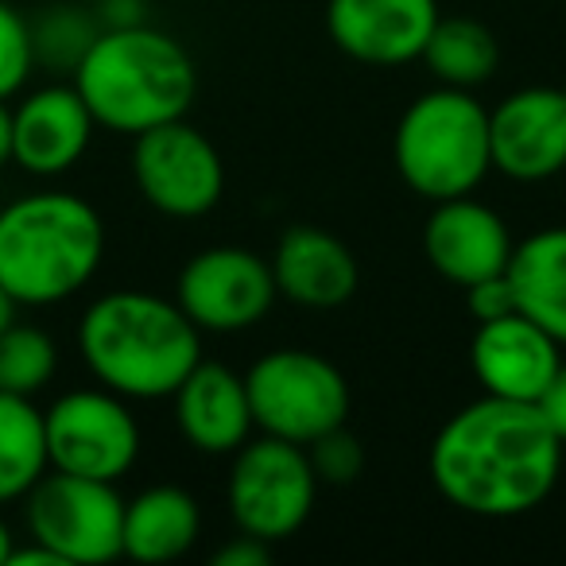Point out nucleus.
<instances>
[{"label": "nucleus", "instance_id": "obj_33", "mask_svg": "<svg viewBox=\"0 0 566 566\" xmlns=\"http://www.w3.org/2000/svg\"><path fill=\"white\" fill-rule=\"evenodd\" d=\"M12 547H17V543H12V532H9V524H4V520H0V566L9 563Z\"/></svg>", "mask_w": 566, "mask_h": 566}, {"label": "nucleus", "instance_id": "obj_32", "mask_svg": "<svg viewBox=\"0 0 566 566\" xmlns=\"http://www.w3.org/2000/svg\"><path fill=\"white\" fill-rule=\"evenodd\" d=\"M17 307H20V303L12 300V292L4 287V283H0V334H4L12 323H17Z\"/></svg>", "mask_w": 566, "mask_h": 566}, {"label": "nucleus", "instance_id": "obj_18", "mask_svg": "<svg viewBox=\"0 0 566 566\" xmlns=\"http://www.w3.org/2000/svg\"><path fill=\"white\" fill-rule=\"evenodd\" d=\"M272 280L283 300L295 307L334 311L357 292V256L346 241L315 226H292L272 252Z\"/></svg>", "mask_w": 566, "mask_h": 566}, {"label": "nucleus", "instance_id": "obj_29", "mask_svg": "<svg viewBox=\"0 0 566 566\" xmlns=\"http://www.w3.org/2000/svg\"><path fill=\"white\" fill-rule=\"evenodd\" d=\"M268 558H272V543L241 532L233 543H226V547L213 555V566H264Z\"/></svg>", "mask_w": 566, "mask_h": 566}, {"label": "nucleus", "instance_id": "obj_16", "mask_svg": "<svg viewBox=\"0 0 566 566\" xmlns=\"http://www.w3.org/2000/svg\"><path fill=\"white\" fill-rule=\"evenodd\" d=\"M94 113L74 86H43L12 109V164L28 175H66L94 140Z\"/></svg>", "mask_w": 566, "mask_h": 566}, {"label": "nucleus", "instance_id": "obj_7", "mask_svg": "<svg viewBox=\"0 0 566 566\" xmlns=\"http://www.w3.org/2000/svg\"><path fill=\"white\" fill-rule=\"evenodd\" d=\"M318 478L311 470L307 447L260 434L233 450L226 501L229 516L244 535L264 543L292 539L315 512Z\"/></svg>", "mask_w": 566, "mask_h": 566}, {"label": "nucleus", "instance_id": "obj_21", "mask_svg": "<svg viewBox=\"0 0 566 566\" xmlns=\"http://www.w3.org/2000/svg\"><path fill=\"white\" fill-rule=\"evenodd\" d=\"M423 59L431 66L434 82L439 86H454V90H478L501 66V43L489 32L485 24L470 17H439L431 40L423 48Z\"/></svg>", "mask_w": 566, "mask_h": 566}, {"label": "nucleus", "instance_id": "obj_22", "mask_svg": "<svg viewBox=\"0 0 566 566\" xmlns=\"http://www.w3.org/2000/svg\"><path fill=\"white\" fill-rule=\"evenodd\" d=\"M51 470L43 411L32 396L0 392V504L24 501L28 489Z\"/></svg>", "mask_w": 566, "mask_h": 566}, {"label": "nucleus", "instance_id": "obj_4", "mask_svg": "<svg viewBox=\"0 0 566 566\" xmlns=\"http://www.w3.org/2000/svg\"><path fill=\"white\" fill-rule=\"evenodd\" d=\"M105 256L102 213L78 195L40 190L0 206V283L20 307L78 295Z\"/></svg>", "mask_w": 566, "mask_h": 566}, {"label": "nucleus", "instance_id": "obj_28", "mask_svg": "<svg viewBox=\"0 0 566 566\" xmlns=\"http://www.w3.org/2000/svg\"><path fill=\"white\" fill-rule=\"evenodd\" d=\"M535 408H539V416L547 419V427L555 431V439L566 447V361L558 365L555 377L547 380V388L539 392Z\"/></svg>", "mask_w": 566, "mask_h": 566}, {"label": "nucleus", "instance_id": "obj_10", "mask_svg": "<svg viewBox=\"0 0 566 566\" xmlns=\"http://www.w3.org/2000/svg\"><path fill=\"white\" fill-rule=\"evenodd\" d=\"M133 179L151 210L202 218L221 202L226 167L206 133L179 117L133 136Z\"/></svg>", "mask_w": 566, "mask_h": 566}, {"label": "nucleus", "instance_id": "obj_24", "mask_svg": "<svg viewBox=\"0 0 566 566\" xmlns=\"http://www.w3.org/2000/svg\"><path fill=\"white\" fill-rule=\"evenodd\" d=\"M102 24L97 17L71 4H59L43 20L32 24V48H35V66H48V71H71L82 63V55L90 51V43L97 40Z\"/></svg>", "mask_w": 566, "mask_h": 566}, {"label": "nucleus", "instance_id": "obj_30", "mask_svg": "<svg viewBox=\"0 0 566 566\" xmlns=\"http://www.w3.org/2000/svg\"><path fill=\"white\" fill-rule=\"evenodd\" d=\"M97 24L102 28L144 24V0H97Z\"/></svg>", "mask_w": 566, "mask_h": 566}, {"label": "nucleus", "instance_id": "obj_26", "mask_svg": "<svg viewBox=\"0 0 566 566\" xmlns=\"http://www.w3.org/2000/svg\"><path fill=\"white\" fill-rule=\"evenodd\" d=\"M307 458H311V470H315L318 485H354L365 470V450H361V442H357V434L346 431V423L311 442Z\"/></svg>", "mask_w": 566, "mask_h": 566}, {"label": "nucleus", "instance_id": "obj_5", "mask_svg": "<svg viewBox=\"0 0 566 566\" xmlns=\"http://www.w3.org/2000/svg\"><path fill=\"white\" fill-rule=\"evenodd\" d=\"M392 156L408 190H416L427 202L473 195L493 171L489 109L470 90H431L403 109Z\"/></svg>", "mask_w": 566, "mask_h": 566}, {"label": "nucleus", "instance_id": "obj_19", "mask_svg": "<svg viewBox=\"0 0 566 566\" xmlns=\"http://www.w3.org/2000/svg\"><path fill=\"white\" fill-rule=\"evenodd\" d=\"M504 275L520 315L566 346V226L524 237L512 249Z\"/></svg>", "mask_w": 566, "mask_h": 566}, {"label": "nucleus", "instance_id": "obj_34", "mask_svg": "<svg viewBox=\"0 0 566 566\" xmlns=\"http://www.w3.org/2000/svg\"><path fill=\"white\" fill-rule=\"evenodd\" d=\"M563 97H566V86H563Z\"/></svg>", "mask_w": 566, "mask_h": 566}, {"label": "nucleus", "instance_id": "obj_15", "mask_svg": "<svg viewBox=\"0 0 566 566\" xmlns=\"http://www.w3.org/2000/svg\"><path fill=\"white\" fill-rule=\"evenodd\" d=\"M558 365H563V346L520 311L478 323L473 331L470 369L485 396L535 403Z\"/></svg>", "mask_w": 566, "mask_h": 566}, {"label": "nucleus", "instance_id": "obj_11", "mask_svg": "<svg viewBox=\"0 0 566 566\" xmlns=\"http://www.w3.org/2000/svg\"><path fill=\"white\" fill-rule=\"evenodd\" d=\"M280 300L272 264L241 244L202 249L182 264L175 303L182 315L210 334H237L256 326Z\"/></svg>", "mask_w": 566, "mask_h": 566}, {"label": "nucleus", "instance_id": "obj_27", "mask_svg": "<svg viewBox=\"0 0 566 566\" xmlns=\"http://www.w3.org/2000/svg\"><path fill=\"white\" fill-rule=\"evenodd\" d=\"M465 307H470L473 323H489V318H504L516 311V300H512L509 275H489V280H478L473 287H465Z\"/></svg>", "mask_w": 566, "mask_h": 566}, {"label": "nucleus", "instance_id": "obj_1", "mask_svg": "<svg viewBox=\"0 0 566 566\" xmlns=\"http://www.w3.org/2000/svg\"><path fill=\"white\" fill-rule=\"evenodd\" d=\"M563 450L535 403L481 396L439 427L427 473L458 512L512 520L555 493Z\"/></svg>", "mask_w": 566, "mask_h": 566}, {"label": "nucleus", "instance_id": "obj_31", "mask_svg": "<svg viewBox=\"0 0 566 566\" xmlns=\"http://www.w3.org/2000/svg\"><path fill=\"white\" fill-rule=\"evenodd\" d=\"M12 164V109L0 102V167Z\"/></svg>", "mask_w": 566, "mask_h": 566}, {"label": "nucleus", "instance_id": "obj_8", "mask_svg": "<svg viewBox=\"0 0 566 566\" xmlns=\"http://www.w3.org/2000/svg\"><path fill=\"white\" fill-rule=\"evenodd\" d=\"M24 501L32 539L43 543L63 566H97L125 555V501L113 481L51 470L28 489Z\"/></svg>", "mask_w": 566, "mask_h": 566}, {"label": "nucleus", "instance_id": "obj_2", "mask_svg": "<svg viewBox=\"0 0 566 566\" xmlns=\"http://www.w3.org/2000/svg\"><path fill=\"white\" fill-rule=\"evenodd\" d=\"M78 354L109 392L125 400H164L202 361V331L175 300L109 292L82 315Z\"/></svg>", "mask_w": 566, "mask_h": 566}, {"label": "nucleus", "instance_id": "obj_9", "mask_svg": "<svg viewBox=\"0 0 566 566\" xmlns=\"http://www.w3.org/2000/svg\"><path fill=\"white\" fill-rule=\"evenodd\" d=\"M51 470L117 485L140 458V423L125 396L109 388H74L43 411Z\"/></svg>", "mask_w": 566, "mask_h": 566}, {"label": "nucleus", "instance_id": "obj_17", "mask_svg": "<svg viewBox=\"0 0 566 566\" xmlns=\"http://www.w3.org/2000/svg\"><path fill=\"white\" fill-rule=\"evenodd\" d=\"M175 423L198 454H233L252 439V403L241 373L218 361H198L171 392Z\"/></svg>", "mask_w": 566, "mask_h": 566}, {"label": "nucleus", "instance_id": "obj_12", "mask_svg": "<svg viewBox=\"0 0 566 566\" xmlns=\"http://www.w3.org/2000/svg\"><path fill=\"white\" fill-rule=\"evenodd\" d=\"M493 171L516 182H543L566 171V97L563 90L527 86L489 113Z\"/></svg>", "mask_w": 566, "mask_h": 566}, {"label": "nucleus", "instance_id": "obj_20", "mask_svg": "<svg viewBox=\"0 0 566 566\" xmlns=\"http://www.w3.org/2000/svg\"><path fill=\"white\" fill-rule=\"evenodd\" d=\"M202 512L198 501L179 485H151L125 501L120 543L136 563H171L198 543Z\"/></svg>", "mask_w": 566, "mask_h": 566}, {"label": "nucleus", "instance_id": "obj_25", "mask_svg": "<svg viewBox=\"0 0 566 566\" xmlns=\"http://www.w3.org/2000/svg\"><path fill=\"white\" fill-rule=\"evenodd\" d=\"M35 71L32 24L12 9L9 0H0V102L17 97L28 86Z\"/></svg>", "mask_w": 566, "mask_h": 566}, {"label": "nucleus", "instance_id": "obj_3", "mask_svg": "<svg viewBox=\"0 0 566 566\" xmlns=\"http://www.w3.org/2000/svg\"><path fill=\"white\" fill-rule=\"evenodd\" d=\"M74 90L97 125L140 136L187 117L198 94V71L187 48L167 32L148 24L102 28L74 66Z\"/></svg>", "mask_w": 566, "mask_h": 566}, {"label": "nucleus", "instance_id": "obj_14", "mask_svg": "<svg viewBox=\"0 0 566 566\" xmlns=\"http://www.w3.org/2000/svg\"><path fill=\"white\" fill-rule=\"evenodd\" d=\"M516 249L504 218L493 206L478 202L473 195H458L434 202L423 229V252L442 280L458 287H473L478 280L501 275Z\"/></svg>", "mask_w": 566, "mask_h": 566}, {"label": "nucleus", "instance_id": "obj_6", "mask_svg": "<svg viewBox=\"0 0 566 566\" xmlns=\"http://www.w3.org/2000/svg\"><path fill=\"white\" fill-rule=\"evenodd\" d=\"M244 385L260 434L300 447H311L326 431L342 427L354 408L342 369L311 349H272L244 373Z\"/></svg>", "mask_w": 566, "mask_h": 566}, {"label": "nucleus", "instance_id": "obj_13", "mask_svg": "<svg viewBox=\"0 0 566 566\" xmlns=\"http://www.w3.org/2000/svg\"><path fill=\"white\" fill-rule=\"evenodd\" d=\"M434 24V0H331L326 9V32L334 48L365 66L416 63Z\"/></svg>", "mask_w": 566, "mask_h": 566}, {"label": "nucleus", "instance_id": "obj_23", "mask_svg": "<svg viewBox=\"0 0 566 566\" xmlns=\"http://www.w3.org/2000/svg\"><path fill=\"white\" fill-rule=\"evenodd\" d=\"M59 369V346L40 326L12 323L0 334V392L35 396L51 385Z\"/></svg>", "mask_w": 566, "mask_h": 566}]
</instances>
